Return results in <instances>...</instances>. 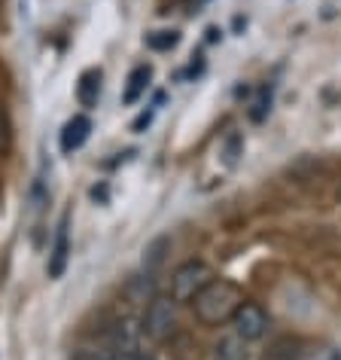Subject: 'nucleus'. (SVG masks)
Masks as SVG:
<instances>
[{"instance_id": "obj_16", "label": "nucleus", "mask_w": 341, "mask_h": 360, "mask_svg": "<svg viewBox=\"0 0 341 360\" xmlns=\"http://www.w3.org/2000/svg\"><path fill=\"white\" fill-rule=\"evenodd\" d=\"M0 143H4V120H0Z\"/></svg>"}, {"instance_id": "obj_14", "label": "nucleus", "mask_w": 341, "mask_h": 360, "mask_svg": "<svg viewBox=\"0 0 341 360\" xmlns=\"http://www.w3.org/2000/svg\"><path fill=\"white\" fill-rule=\"evenodd\" d=\"M149 120H152V113H143V116H138V122H134V131H140L143 125H149Z\"/></svg>"}, {"instance_id": "obj_13", "label": "nucleus", "mask_w": 341, "mask_h": 360, "mask_svg": "<svg viewBox=\"0 0 341 360\" xmlns=\"http://www.w3.org/2000/svg\"><path fill=\"white\" fill-rule=\"evenodd\" d=\"M177 43H180V31H156L147 37V46L152 52H168V49H174Z\"/></svg>"}, {"instance_id": "obj_3", "label": "nucleus", "mask_w": 341, "mask_h": 360, "mask_svg": "<svg viewBox=\"0 0 341 360\" xmlns=\"http://www.w3.org/2000/svg\"><path fill=\"white\" fill-rule=\"evenodd\" d=\"M140 327L152 342H168L177 333V302L170 296H152Z\"/></svg>"}, {"instance_id": "obj_10", "label": "nucleus", "mask_w": 341, "mask_h": 360, "mask_svg": "<svg viewBox=\"0 0 341 360\" xmlns=\"http://www.w3.org/2000/svg\"><path fill=\"white\" fill-rule=\"evenodd\" d=\"M149 79H152V68H149V65L134 68L131 77H128V86H125V92H122V101H125V104H134L143 92H147Z\"/></svg>"}, {"instance_id": "obj_8", "label": "nucleus", "mask_w": 341, "mask_h": 360, "mask_svg": "<svg viewBox=\"0 0 341 360\" xmlns=\"http://www.w3.org/2000/svg\"><path fill=\"white\" fill-rule=\"evenodd\" d=\"M302 351H305V342L302 339L281 336V339H274L272 345H268L262 360H302Z\"/></svg>"}, {"instance_id": "obj_2", "label": "nucleus", "mask_w": 341, "mask_h": 360, "mask_svg": "<svg viewBox=\"0 0 341 360\" xmlns=\"http://www.w3.org/2000/svg\"><path fill=\"white\" fill-rule=\"evenodd\" d=\"M210 281H213V269L201 263V259H189V263L177 266V272L170 275V300L177 305L192 302Z\"/></svg>"}, {"instance_id": "obj_6", "label": "nucleus", "mask_w": 341, "mask_h": 360, "mask_svg": "<svg viewBox=\"0 0 341 360\" xmlns=\"http://www.w3.org/2000/svg\"><path fill=\"white\" fill-rule=\"evenodd\" d=\"M88 131H92L88 116H74V120H67V125L61 129V150H65V153L79 150L88 141Z\"/></svg>"}, {"instance_id": "obj_1", "label": "nucleus", "mask_w": 341, "mask_h": 360, "mask_svg": "<svg viewBox=\"0 0 341 360\" xmlns=\"http://www.w3.org/2000/svg\"><path fill=\"white\" fill-rule=\"evenodd\" d=\"M241 302H244V296H241V287L235 281H229V278H213V281L192 300V309H195V318L201 323L220 327V323L232 321V314L238 311Z\"/></svg>"}, {"instance_id": "obj_4", "label": "nucleus", "mask_w": 341, "mask_h": 360, "mask_svg": "<svg viewBox=\"0 0 341 360\" xmlns=\"http://www.w3.org/2000/svg\"><path fill=\"white\" fill-rule=\"evenodd\" d=\"M268 314L262 305H256V302H241L238 305V311L232 314V327H235V333L244 342H256V339H262L265 333H268Z\"/></svg>"}, {"instance_id": "obj_9", "label": "nucleus", "mask_w": 341, "mask_h": 360, "mask_svg": "<svg viewBox=\"0 0 341 360\" xmlns=\"http://www.w3.org/2000/svg\"><path fill=\"white\" fill-rule=\"evenodd\" d=\"M213 360H247V342L238 336V333H229V336H220L217 345H213Z\"/></svg>"}, {"instance_id": "obj_12", "label": "nucleus", "mask_w": 341, "mask_h": 360, "mask_svg": "<svg viewBox=\"0 0 341 360\" xmlns=\"http://www.w3.org/2000/svg\"><path fill=\"white\" fill-rule=\"evenodd\" d=\"M168 250H170V238H168V236H159L156 241H149V248L143 250V266H147V269H156L161 259H165Z\"/></svg>"}, {"instance_id": "obj_11", "label": "nucleus", "mask_w": 341, "mask_h": 360, "mask_svg": "<svg viewBox=\"0 0 341 360\" xmlns=\"http://www.w3.org/2000/svg\"><path fill=\"white\" fill-rule=\"evenodd\" d=\"M98 95H101V70H86V74L79 77V86H76L79 104H83V107H95Z\"/></svg>"}, {"instance_id": "obj_17", "label": "nucleus", "mask_w": 341, "mask_h": 360, "mask_svg": "<svg viewBox=\"0 0 341 360\" xmlns=\"http://www.w3.org/2000/svg\"><path fill=\"white\" fill-rule=\"evenodd\" d=\"M329 360H341V354H338V351H335V354H329Z\"/></svg>"}, {"instance_id": "obj_5", "label": "nucleus", "mask_w": 341, "mask_h": 360, "mask_svg": "<svg viewBox=\"0 0 341 360\" xmlns=\"http://www.w3.org/2000/svg\"><path fill=\"white\" fill-rule=\"evenodd\" d=\"M107 342H110V351H116V354H140V345H143V327L138 321L131 318H122L116 321L110 333H107Z\"/></svg>"}, {"instance_id": "obj_7", "label": "nucleus", "mask_w": 341, "mask_h": 360, "mask_svg": "<svg viewBox=\"0 0 341 360\" xmlns=\"http://www.w3.org/2000/svg\"><path fill=\"white\" fill-rule=\"evenodd\" d=\"M67 257H70V245H67V220H61L58 236H55V248L49 257V278H61L67 269Z\"/></svg>"}, {"instance_id": "obj_15", "label": "nucleus", "mask_w": 341, "mask_h": 360, "mask_svg": "<svg viewBox=\"0 0 341 360\" xmlns=\"http://www.w3.org/2000/svg\"><path fill=\"white\" fill-rule=\"evenodd\" d=\"M76 360H107V354H79Z\"/></svg>"}]
</instances>
